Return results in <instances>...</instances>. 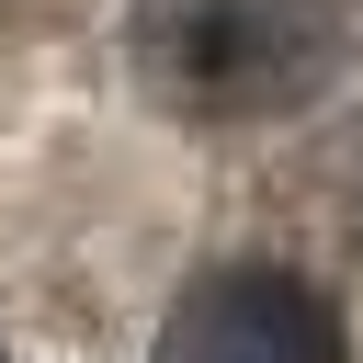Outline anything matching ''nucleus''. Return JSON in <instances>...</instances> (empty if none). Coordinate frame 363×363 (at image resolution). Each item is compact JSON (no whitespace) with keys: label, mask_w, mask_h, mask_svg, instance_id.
I'll list each match as a JSON object with an SVG mask.
<instances>
[{"label":"nucleus","mask_w":363,"mask_h":363,"mask_svg":"<svg viewBox=\"0 0 363 363\" xmlns=\"http://www.w3.org/2000/svg\"><path fill=\"white\" fill-rule=\"evenodd\" d=\"M136 68L193 125H261L340 79L329 0H136Z\"/></svg>","instance_id":"f257e3e1"},{"label":"nucleus","mask_w":363,"mask_h":363,"mask_svg":"<svg viewBox=\"0 0 363 363\" xmlns=\"http://www.w3.org/2000/svg\"><path fill=\"white\" fill-rule=\"evenodd\" d=\"M159 363H352V340H340V306L306 272L238 261V272H204L170 306Z\"/></svg>","instance_id":"f03ea898"}]
</instances>
